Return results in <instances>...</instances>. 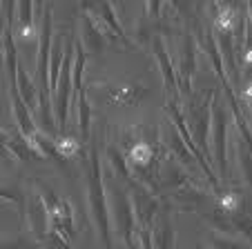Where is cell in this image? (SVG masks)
Masks as SVG:
<instances>
[{
	"label": "cell",
	"mask_w": 252,
	"mask_h": 249,
	"mask_svg": "<svg viewBox=\"0 0 252 249\" xmlns=\"http://www.w3.org/2000/svg\"><path fill=\"white\" fill-rule=\"evenodd\" d=\"M85 60H87V54H85V49H83L81 40H78V43H76V65H74V71H71V78H74L76 94L81 89H85V87H83V67H85Z\"/></svg>",
	"instance_id": "cb8c5ba5"
},
{
	"label": "cell",
	"mask_w": 252,
	"mask_h": 249,
	"mask_svg": "<svg viewBox=\"0 0 252 249\" xmlns=\"http://www.w3.org/2000/svg\"><path fill=\"white\" fill-rule=\"evenodd\" d=\"M71 54H74L71 38H65V54H63L61 78H58L56 91H54V105H56L58 129H65V125H67V105L71 103Z\"/></svg>",
	"instance_id": "8992f818"
},
{
	"label": "cell",
	"mask_w": 252,
	"mask_h": 249,
	"mask_svg": "<svg viewBox=\"0 0 252 249\" xmlns=\"http://www.w3.org/2000/svg\"><path fill=\"white\" fill-rule=\"evenodd\" d=\"M81 29H83V38H81L83 49L87 47L92 54L103 52L105 45H107V40H105L103 31L98 29V25L94 23V18H92L90 14H83V18H81Z\"/></svg>",
	"instance_id": "5bb4252c"
},
{
	"label": "cell",
	"mask_w": 252,
	"mask_h": 249,
	"mask_svg": "<svg viewBox=\"0 0 252 249\" xmlns=\"http://www.w3.org/2000/svg\"><path fill=\"white\" fill-rule=\"evenodd\" d=\"M107 158H110L112 169L116 171V176H119L121 180H132V174H129V167H127V158H125V154H121L114 145H110V147H107Z\"/></svg>",
	"instance_id": "44dd1931"
},
{
	"label": "cell",
	"mask_w": 252,
	"mask_h": 249,
	"mask_svg": "<svg viewBox=\"0 0 252 249\" xmlns=\"http://www.w3.org/2000/svg\"><path fill=\"white\" fill-rule=\"evenodd\" d=\"M56 234H61L67 243L76 238V227H74V209H71V202L65 200V198L61 200V229H58Z\"/></svg>",
	"instance_id": "ffe728a7"
},
{
	"label": "cell",
	"mask_w": 252,
	"mask_h": 249,
	"mask_svg": "<svg viewBox=\"0 0 252 249\" xmlns=\"http://www.w3.org/2000/svg\"><path fill=\"white\" fill-rule=\"evenodd\" d=\"M9 100H11V111H14L16 122H18L20 134H23V138H27L29 145H32L33 136H36V122H33L32 111L27 109V105L20 100L18 87H9Z\"/></svg>",
	"instance_id": "8fae6325"
},
{
	"label": "cell",
	"mask_w": 252,
	"mask_h": 249,
	"mask_svg": "<svg viewBox=\"0 0 252 249\" xmlns=\"http://www.w3.org/2000/svg\"><path fill=\"white\" fill-rule=\"evenodd\" d=\"M49 49H52V7L43 11V27H40V45H38V62H36V89L38 91V109L40 120L45 127H54L52 103H49Z\"/></svg>",
	"instance_id": "7a4b0ae2"
},
{
	"label": "cell",
	"mask_w": 252,
	"mask_h": 249,
	"mask_svg": "<svg viewBox=\"0 0 252 249\" xmlns=\"http://www.w3.org/2000/svg\"><path fill=\"white\" fill-rule=\"evenodd\" d=\"M150 238H152L154 249H174V227H172L170 216V202L158 205L157 214H154L152 227H150Z\"/></svg>",
	"instance_id": "ba28073f"
},
{
	"label": "cell",
	"mask_w": 252,
	"mask_h": 249,
	"mask_svg": "<svg viewBox=\"0 0 252 249\" xmlns=\"http://www.w3.org/2000/svg\"><path fill=\"white\" fill-rule=\"evenodd\" d=\"M0 183H2V180H0Z\"/></svg>",
	"instance_id": "f546056e"
},
{
	"label": "cell",
	"mask_w": 252,
	"mask_h": 249,
	"mask_svg": "<svg viewBox=\"0 0 252 249\" xmlns=\"http://www.w3.org/2000/svg\"><path fill=\"white\" fill-rule=\"evenodd\" d=\"M196 43L190 33H186L183 38V47H181V58L179 65L174 67V78H176V87L181 89V94L186 98H192V76L196 71Z\"/></svg>",
	"instance_id": "52a82bcc"
},
{
	"label": "cell",
	"mask_w": 252,
	"mask_h": 249,
	"mask_svg": "<svg viewBox=\"0 0 252 249\" xmlns=\"http://www.w3.org/2000/svg\"><path fill=\"white\" fill-rule=\"evenodd\" d=\"M94 11L98 14V20L105 25V27L110 29L112 33H114L116 38H119L123 45H127V47H132V43H129V38H127V33H125V29L121 27V23H119V18H116V11H114V7L110 5V2H100L98 7H94Z\"/></svg>",
	"instance_id": "2e32d148"
},
{
	"label": "cell",
	"mask_w": 252,
	"mask_h": 249,
	"mask_svg": "<svg viewBox=\"0 0 252 249\" xmlns=\"http://www.w3.org/2000/svg\"><path fill=\"white\" fill-rule=\"evenodd\" d=\"M110 196H112V209H114V221H116V234L127 245V249H134V229H136V222H134L132 202H129L125 189L116 183L110 185Z\"/></svg>",
	"instance_id": "5b68a950"
},
{
	"label": "cell",
	"mask_w": 252,
	"mask_h": 249,
	"mask_svg": "<svg viewBox=\"0 0 252 249\" xmlns=\"http://www.w3.org/2000/svg\"><path fill=\"white\" fill-rule=\"evenodd\" d=\"M18 20H20V25H18V29H14V33H18L20 38H25V40H32L36 33H38V27H36V20L32 18V14H33V2H18Z\"/></svg>",
	"instance_id": "e0dca14e"
},
{
	"label": "cell",
	"mask_w": 252,
	"mask_h": 249,
	"mask_svg": "<svg viewBox=\"0 0 252 249\" xmlns=\"http://www.w3.org/2000/svg\"><path fill=\"white\" fill-rule=\"evenodd\" d=\"M210 138H212V163L219 167V180H228V163H225V149H228V116L225 105L219 94L212 96L210 105Z\"/></svg>",
	"instance_id": "3957f363"
},
{
	"label": "cell",
	"mask_w": 252,
	"mask_h": 249,
	"mask_svg": "<svg viewBox=\"0 0 252 249\" xmlns=\"http://www.w3.org/2000/svg\"><path fill=\"white\" fill-rule=\"evenodd\" d=\"M167 147H170V151L174 154L176 160H181L179 165H183V167H192V165H194L196 158L190 154L186 142L181 140V136H179V132L174 129V125H170V129H167Z\"/></svg>",
	"instance_id": "ac0fdd59"
},
{
	"label": "cell",
	"mask_w": 252,
	"mask_h": 249,
	"mask_svg": "<svg viewBox=\"0 0 252 249\" xmlns=\"http://www.w3.org/2000/svg\"><path fill=\"white\" fill-rule=\"evenodd\" d=\"M16 87H18V96L25 105H27L29 111H38V89H36V83L29 78V74L25 71V67L18 62V69H16Z\"/></svg>",
	"instance_id": "9a60e30c"
},
{
	"label": "cell",
	"mask_w": 252,
	"mask_h": 249,
	"mask_svg": "<svg viewBox=\"0 0 252 249\" xmlns=\"http://www.w3.org/2000/svg\"><path fill=\"white\" fill-rule=\"evenodd\" d=\"M7 151H9L11 156H16L20 163H33V160L45 163V160H47L43 156V151L32 147L27 138H23V134H11L9 140H7Z\"/></svg>",
	"instance_id": "4fadbf2b"
},
{
	"label": "cell",
	"mask_w": 252,
	"mask_h": 249,
	"mask_svg": "<svg viewBox=\"0 0 252 249\" xmlns=\"http://www.w3.org/2000/svg\"><path fill=\"white\" fill-rule=\"evenodd\" d=\"M27 225H29V231L38 240H43L45 236L49 234V216H47V209H45L43 200H40L38 194H27Z\"/></svg>",
	"instance_id": "9c48e42d"
},
{
	"label": "cell",
	"mask_w": 252,
	"mask_h": 249,
	"mask_svg": "<svg viewBox=\"0 0 252 249\" xmlns=\"http://www.w3.org/2000/svg\"><path fill=\"white\" fill-rule=\"evenodd\" d=\"M40 243H43V249H74L61 234H56V231H49Z\"/></svg>",
	"instance_id": "d4e9b609"
},
{
	"label": "cell",
	"mask_w": 252,
	"mask_h": 249,
	"mask_svg": "<svg viewBox=\"0 0 252 249\" xmlns=\"http://www.w3.org/2000/svg\"><path fill=\"white\" fill-rule=\"evenodd\" d=\"M239 160H241L243 178H246V183H250V151H248V142L239 145Z\"/></svg>",
	"instance_id": "4316f807"
},
{
	"label": "cell",
	"mask_w": 252,
	"mask_h": 249,
	"mask_svg": "<svg viewBox=\"0 0 252 249\" xmlns=\"http://www.w3.org/2000/svg\"><path fill=\"white\" fill-rule=\"evenodd\" d=\"M212 96L214 91L212 89H205V98L199 107H192L190 109V116L186 120V127H190V136H192V142L196 145V149L203 154L205 163H212V154H210V142H208V136H210V105H212Z\"/></svg>",
	"instance_id": "277c9868"
},
{
	"label": "cell",
	"mask_w": 252,
	"mask_h": 249,
	"mask_svg": "<svg viewBox=\"0 0 252 249\" xmlns=\"http://www.w3.org/2000/svg\"><path fill=\"white\" fill-rule=\"evenodd\" d=\"M78 127H81V142H87L92 127V105L87 100L85 89L78 91Z\"/></svg>",
	"instance_id": "d6986e66"
},
{
	"label": "cell",
	"mask_w": 252,
	"mask_h": 249,
	"mask_svg": "<svg viewBox=\"0 0 252 249\" xmlns=\"http://www.w3.org/2000/svg\"><path fill=\"white\" fill-rule=\"evenodd\" d=\"M54 145H56V151L63 156V158H74V156L81 154V140H76L74 136H58L56 140H54Z\"/></svg>",
	"instance_id": "7402d4cb"
},
{
	"label": "cell",
	"mask_w": 252,
	"mask_h": 249,
	"mask_svg": "<svg viewBox=\"0 0 252 249\" xmlns=\"http://www.w3.org/2000/svg\"><path fill=\"white\" fill-rule=\"evenodd\" d=\"M0 249H33V245L27 243V240H25V236H16L11 243L0 245Z\"/></svg>",
	"instance_id": "83f0119b"
},
{
	"label": "cell",
	"mask_w": 252,
	"mask_h": 249,
	"mask_svg": "<svg viewBox=\"0 0 252 249\" xmlns=\"http://www.w3.org/2000/svg\"><path fill=\"white\" fill-rule=\"evenodd\" d=\"M7 140H9V134L0 132V154L2 156H9V151H7Z\"/></svg>",
	"instance_id": "f1b7e54d"
},
{
	"label": "cell",
	"mask_w": 252,
	"mask_h": 249,
	"mask_svg": "<svg viewBox=\"0 0 252 249\" xmlns=\"http://www.w3.org/2000/svg\"><path fill=\"white\" fill-rule=\"evenodd\" d=\"M154 56H157L158 69H161V74H163V83H165V89H167V100L179 103V87H176V78H174V65H172V58H170V54H167L161 38H154Z\"/></svg>",
	"instance_id": "30bf717a"
},
{
	"label": "cell",
	"mask_w": 252,
	"mask_h": 249,
	"mask_svg": "<svg viewBox=\"0 0 252 249\" xmlns=\"http://www.w3.org/2000/svg\"><path fill=\"white\" fill-rule=\"evenodd\" d=\"M0 198H9V200L16 202V207L18 209H23L25 207V200H27V196H25L23 192H20V187H0Z\"/></svg>",
	"instance_id": "484cf974"
},
{
	"label": "cell",
	"mask_w": 252,
	"mask_h": 249,
	"mask_svg": "<svg viewBox=\"0 0 252 249\" xmlns=\"http://www.w3.org/2000/svg\"><path fill=\"white\" fill-rule=\"evenodd\" d=\"M150 89L148 87L138 85V83H129V85L123 87H110L107 89V100L112 105H127V107H134L138 105L143 98H148Z\"/></svg>",
	"instance_id": "7c38bea8"
},
{
	"label": "cell",
	"mask_w": 252,
	"mask_h": 249,
	"mask_svg": "<svg viewBox=\"0 0 252 249\" xmlns=\"http://www.w3.org/2000/svg\"><path fill=\"white\" fill-rule=\"evenodd\" d=\"M87 202H90L92 218L96 222L100 238V249H114L112 245V234H110V212H107V198H105V180H103V163L96 145L92 142L90 149V160H87Z\"/></svg>",
	"instance_id": "6da1fadb"
},
{
	"label": "cell",
	"mask_w": 252,
	"mask_h": 249,
	"mask_svg": "<svg viewBox=\"0 0 252 249\" xmlns=\"http://www.w3.org/2000/svg\"><path fill=\"white\" fill-rule=\"evenodd\" d=\"M210 243H212L214 249H250V243L246 238H228V236H219L217 231L210 234Z\"/></svg>",
	"instance_id": "603a6c76"
}]
</instances>
